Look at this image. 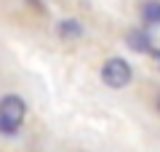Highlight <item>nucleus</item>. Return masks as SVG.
Wrapping results in <instances>:
<instances>
[{
    "mask_svg": "<svg viewBox=\"0 0 160 152\" xmlns=\"http://www.w3.org/2000/svg\"><path fill=\"white\" fill-rule=\"evenodd\" d=\"M142 16H144V22H147V24H160V3H158V0L144 3Z\"/></svg>",
    "mask_w": 160,
    "mask_h": 152,
    "instance_id": "5",
    "label": "nucleus"
},
{
    "mask_svg": "<svg viewBox=\"0 0 160 152\" xmlns=\"http://www.w3.org/2000/svg\"><path fill=\"white\" fill-rule=\"evenodd\" d=\"M102 80L109 85V88H126L133 80V69L126 59H107V64L102 67Z\"/></svg>",
    "mask_w": 160,
    "mask_h": 152,
    "instance_id": "2",
    "label": "nucleus"
},
{
    "mask_svg": "<svg viewBox=\"0 0 160 152\" xmlns=\"http://www.w3.org/2000/svg\"><path fill=\"white\" fill-rule=\"evenodd\" d=\"M56 32L62 35L64 40H78L80 35H83V27H80V22H75V19H62L56 27Z\"/></svg>",
    "mask_w": 160,
    "mask_h": 152,
    "instance_id": "4",
    "label": "nucleus"
},
{
    "mask_svg": "<svg viewBox=\"0 0 160 152\" xmlns=\"http://www.w3.org/2000/svg\"><path fill=\"white\" fill-rule=\"evenodd\" d=\"M24 115H27V107L19 96L8 94L0 99V131L3 134H13V131L22 125Z\"/></svg>",
    "mask_w": 160,
    "mask_h": 152,
    "instance_id": "1",
    "label": "nucleus"
},
{
    "mask_svg": "<svg viewBox=\"0 0 160 152\" xmlns=\"http://www.w3.org/2000/svg\"><path fill=\"white\" fill-rule=\"evenodd\" d=\"M152 56H155V62H158V67H160V51H152Z\"/></svg>",
    "mask_w": 160,
    "mask_h": 152,
    "instance_id": "6",
    "label": "nucleus"
},
{
    "mask_svg": "<svg viewBox=\"0 0 160 152\" xmlns=\"http://www.w3.org/2000/svg\"><path fill=\"white\" fill-rule=\"evenodd\" d=\"M126 43L131 45L133 51H139V53H144V51H152V40H149V35L144 32V29H131L126 38Z\"/></svg>",
    "mask_w": 160,
    "mask_h": 152,
    "instance_id": "3",
    "label": "nucleus"
},
{
    "mask_svg": "<svg viewBox=\"0 0 160 152\" xmlns=\"http://www.w3.org/2000/svg\"><path fill=\"white\" fill-rule=\"evenodd\" d=\"M158 109H160V96H158Z\"/></svg>",
    "mask_w": 160,
    "mask_h": 152,
    "instance_id": "7",
    "label": "nucleus"
}]
</instances>
